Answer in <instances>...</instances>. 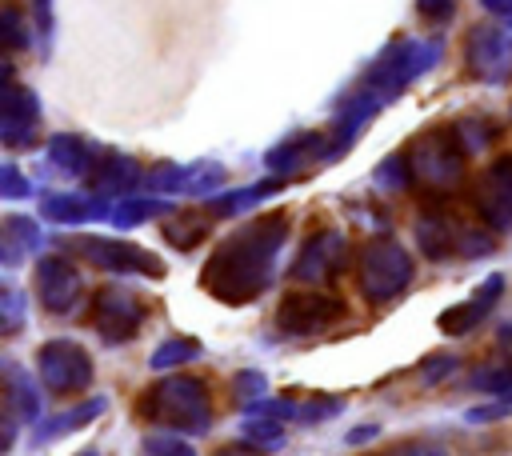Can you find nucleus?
Returning <instances> with one entry per match:
<instances>
[{
	"mask_svg": "<svg viewBox=\"0 0 512 456\" xmlns=\"http://www.w3.org/2000/svg\"><path fill=\"white\" fill-rule=\"evenodd\" d=\"M44 368H48V380L56 388H76V384L88 380V368H84L80 352H72V348H52L44 356Z\"/></svg>",
	"mask_w": 512,
	"mask_h": 456,
	"instance_id": "f03ea898",
	"label": "nucleus"
},
{
	"mask_svg": "<svg viewBox=\"0 0 512 456\" xmlns=\"http://www.w3.org/2000/svg\"><path fill=\"white\" fill-rule=\"evenodd\" d=\"M156 416L164 420H184V424H204V392L200 384H188V380H172L156 392Z\"/></svg>",
	"mask_w": 512,
	"mask_h": 456,
	"instance_id": "f257e3e1",
	"label": "nucleus"
}]
</instances>
